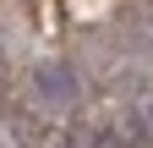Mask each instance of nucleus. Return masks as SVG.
Masks as SVG:
<instances>
[{"label": "nucleus", "instance_id": "obj_1", "mask_svg": "<svg viewBox=\"0 0 153 148\" xmlns=\"http://www.w3.org/2000/svg\"><path fill=\"white\" fill-rule=\"evenodd\" d=\"M76 93H82V77H76L71 61H38V66H33V99H38V104L60 110V104H71Z\"/></svg>", "mask_w": 153, "mask_h": 148}, {"label": "nucleus", "instance_id": "obj_2", "mask_svg": "<svg viewBox=\"0 0 153 148\" xmlns=\"http://www.w3.org/2000/svg\"><path fill=\"white\" fill-rule=\"evenodd\" d=\"M0 132L11 137V148H49V143H55L49 126H44V115H33V110H11Z\"/></svg>", "mask_w": 153, "mask_h": 148}]
</instances>
